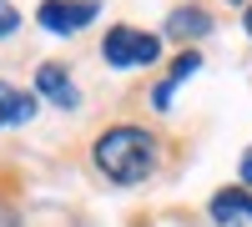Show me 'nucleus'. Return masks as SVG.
I'll return each mask as SVG.
<instances>
[{"label":"nucleus","instance_id":"nucleus-1","mask_svg":"<svg viewBox=\"0 0 252 227\" xmlns=\"http://www.w3.org/2000/svg\"><path fill=\"white\" fill-rule=\"evenodd\" d=\"M96 167L106 172L111 182H121V187H131V182H146L157 167V136L146 127H111L101 131L96 141Z\"/></svg>","mask_w":252,"mask_h":227},{"label":"nucleus","instance_id":"nucleus-2","mask_svg":"<svg viewBox=\"0 0 252 227\" xmlns=\"http://www.w3.org/2000/svg\"><path fill=\"white\" fill-rule=\"evenodd\" d=\"M101 56H106L116 71L152 66V61L161 56V40L146 35V31H131V26H116V31H106V40H101Z\"/></svg>","mask_w":252,"mask_h":227},{"label":"nucleus","instance_id":"nucleus-3","mask_svg":"<svg viewBox=\"0 0 252 227\" xmlns=\"http://www.w3.org/2000/svg\"><path fill=\"white\" fill-rule=\"evenodd\" d=\"M96 15H101L96 0H46V5L35 10V20H40L51 35H76L81 26H91Z\"/></svg>","mask_w":252,"mask_h":227},{"label":"nucleus","instance_id":"nucleus-4","mask_svg":"<svg viewBox=\"0 0 252 227\" xmlns=\"http://www.w3.org/2000/svg\"><path fill=\"white\" fill-rule=\"evenodd\" d=\"M35 91L40 96H51L61 111H76V86H71V76H66V66H56V61H46V66L35 71Z\"/></svg>","mask_w":252,"mask_h":227},{"label":"nucleus","instance_id":"nucleus-5","mask_svg":"<svg viewBox=\"0 0 252 227\" xmlns=\"http://www.w3.org/2000/svg\"><path fill=\"white\" fill-rule=\"evenodd\" d=\"M212 222L217 227H237V222H252V192H217L212 197Z\"/></svg>","mask_w":252,"mask_h":227},{"label":"nucleus","instance_id":"nucleus-6","mask_svg":"<svg viewBox=\"0 0 252 227\" xmlns=\"http://www.w3.org/2000/svg\"><path fill=\"white\" fill-rule=\"evenodd\" d=\"M166 31H172V35H182V40H197V35H207V31H212V15H207V10H197V5H182V10H172V15H166Z\"/></svg>","mask_w":252,"mask_h":227},{"label":"nucleus","instance_id":"nucleus-7","mask_svg":"<svg viewBox=\"0 0 252 227\" xmlns=\"http://www.w3.org/2000/svg\"><path fill=\"white\" fill-rule=\"evenodd\" d=\"M192 71H202V56H197V51H187V56L177 61V66H172V76H166L161 86H157V96H152V101H157V111H166V106H172V96H177V86H182V81L192 76Z\"/></svg>","mask_w":252,"mask_h":227},{"label":"nucleus","instance_id":"nucleus-8","mask_svg":"<svg viewBox=\"0 0 252 227\" xmlns=\"http://www.w3.org/2000/svg\"><path fill=\"white\" fill-rule=\"evenodd\" d=\"M35 116V96H26V91H10L5 81H0V127H5V121H31Z\"/></svg>","mask_w":252,"mask_h":227},{"label":"nucleus","instance_id":"nucleus-9","mask_svg":"<svg viewBox=\"0 0 252 227\" xmlns=\"http://www.w3.org/2000/svg\"><path fill=\"white\" fill-rule=\"evenodd\" d=\"M15 31H20V10L10 0H0V35H15Z\"/></svg>","mask_w":252,"mask_h":227},{"label":"nucleus","instance_id":"nucleus-10","mask_svg":"<svg viewBox=\"0 0 252 227\" xmlns=\"http://www.w3.org/2000/svg\"><path fill=\"white\" fill-rule=\"evenodd\" d=\"M0 227H15V212L5 207V202H0Z\"/></svg>","mask_w":252,"mask_h":227},{"label":"nucleus","instance_id":"nucleus-11","mask_svg":"<svg viewBox=\"0 0 252 227\" xmlns=\"http://www.w3.org/2000/svg\"><path fill=\"white\" fill-rule=\"evenodd\" d=\"M242 182H247V187H252V152L242 157Z\"/></svg>","mask_w":252,"mask_h":227},{"label":"nucleus","instance_id":"nucleus-12","mask_svg":"<svg viewBox=\"0 0 252 227\" xmlns=\"http://www.w3.org/2000/svg\"><path fill=\"white\" fill-rule=\"evenodd\" d=\"M242 26H247V35H252V5H247V15H242Z\"/></svg>","mask_w":252,"mask_h":227},{"label":"nucleus","instance_id":"nucleus-13","mask_svg":"<svg viewBox=\"0 0 252 227\" xmlns=\"http://www.w3.org/2000/svg\"><path fill=\"white\" fill-rule=\"evenodd\" d=\"M232 5H242V0H232Z\"/></svg>","mask_w":252,"mask_h":227}]
</instances>
